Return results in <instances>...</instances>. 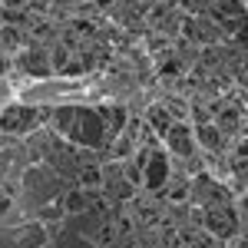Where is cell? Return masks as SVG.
Wrapping results in <instances>:
<instances>
[{
  "label": "cell",
  "mask_w": 248,
  "mask_h": 248,
  "mask_svg": "<svg viewBox=\"0 0 248 248\" xmlns=\"http://www.w3.org/2000/svg\"><path fill=\"white\" fill-rule=\"evenodd\" d=\"M37 119V113L33 109H20V106H10L7 113H3V129H10V133H23L27 129V123H33Z\"/></svg>",
  "instance_id": "6da1fadb"
},
{
  "label": "cell",
  "mask_w": 248,
  "mask_h": 248,
  "mask_svg": "<svg viewBox=\"0 0 248 248\" xmlns=\"http://www.w3.org/2000/svg\"><path fill=\"white\" fill-rule=\"evenodd\" d=\"M149 175H146V182H149V189H155L159 182H162V175H166V162H162V155H153V162H149Z\"/></svg>",
  "instance_id": "7a4b0ae2"
},
{
  "label": "cell",
  "mask_w": 248,
  "mask_h": 248,
  "mask_svg": "<svg viewBox=\"0 0 248 248\" xmlns=\"http://www.w3.org/2000/svg\"><path fill=\"white\" fill-rule=\"evenodd\" d=\"M172 139V146H175V149H179V153H186V149H189V142H186V129H172V133H166Z\"/></svg>",
  "instance_id": "3957f363"
},
{
  "label": "cell",
  "mask_w": 248,
  "mask_h": 248,
  "mask_svg": "<svg viewBox=\"0 0 248 248\" xmlns=\"http://www.w3.org/2000/svg\"><path fill=\"white\" fill-rule=\"evenodd\" d=\"M0 70H3V63H0Z\"/></svg>",
  "instance_id": "277c9868"
}]
</instances>
